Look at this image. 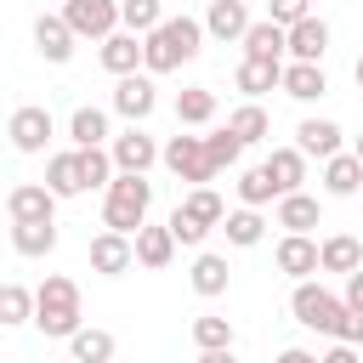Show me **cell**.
I'll list each match as a JSON object with an SVG mask.
<instances>
[{"instance_id":"1","label":"cell","mask_w":363,"mask_h":363,"mask_svg":"<svg viewBox=\"0 0 363 363\" xmlns=\"http://www.w3.org/2000/svg\"><path fill=\"white\" fill-rule=\"evenodd\" d=\"M204 51V23L199 17H164L147 40H142V74H176L182 62H193Z\"/></svg>"},{"instance_id":"2","label":"cell","mask_w":363,"mask_h":363,"mask_svg":"<svg viewBox=\"0 0 363 363\" xmlns=\"http://www.w3.org/2000/svg\"><path fill=\"white\" fill-rule=\"evenodd\" d=\"M34 329L45 340H74L85 329V306H79V284L62 272H45V284L34 289Z\"/></svg>"},{"instance_id":"3","label":"cell","mask_w":363,"mask_h":363,"mask_svg":"<svg viewBox=\"0 0 363 363\" xmlns=\"http://www.w3.org/2000/svg\"><path fill=\"white\" fill-rule=\"evenodd\" d=\"M147 210H153V182L147 176H113L108 182V193H102V227L108 233L136 238L147 227Z\"/></svg>"},{"instance_id":"4","label":"cell","mask_w":363,"mask_h":363,"mask_svg":"<svg viewBox=\"0 0 363 363\" xmlns=\"http://www.w3.org/2000/svg\"><path fill=\"white\" fill-rule=\"evenodd\" d=\"M289 312H295L301 329H318V335L335 340V329H340V318H346V301H340L335 289H323L318 278H306V284L289 289Z\"/></svg>"},{"instance_id":"5","label":"cell","mask_w":363,"mask_h":363,"mask_svg":"<svg viewBox=\"0 0 363 363\" xmlns=\"http://www.w3.org/2000/svg\"><path fill=\"white\" fill-rule=\"evenodd\" d=\"M159 164L176 176V182H193V187H210L221 170L210 164V147H204V136H170L164 142V153H159Z\"/></svg>"},{"instance_id":"6","label":"cell","mask_w":363,"mask_h":363,"mask_svg":"<svg viewBox=\"0 0 363 363\" xmlns=\"http://www.w3.org/2000/svg\"><path fill=\"white\" fill-rule=\"evenodd\" d=\"M62 23L74 28V40H108L119 34V0H62Z\"/></svg>"},{"instance_id":"7","label":"cell","mask_w":363,"mask_h":363,"mask_svg":"<svg viewBox=\"0 0 363 363\" xmlns=\"http://www.w3.org/2000/svg\"><path fill=\"white\" fill-rule=\"evenodd\" d=\"M6 136H11V147H17V153H45V147H51V136H57V119H51V108H45V102H23V108L6 119Z\"/></svg>"},{"instance_id":"8","label":"cell","mask_w":363,"mask_h":363,"mask_svg":"<svg viewBox=\"0 0 363 363\" xmlns=\"http://www.w3.org/2000/svg\"><path fill=\"white\" fill-rule=\"evenodd\" d=\"M108 153H113V170H119V176H147V170L159 164V153H164V147H159L142 125H125V130L108 142Z\"/></svg>"},{"instance_id":"9","label":"cell","mask_w":363,"mask_h":363,"mask_svg":"<svg viewBox=\"0 0 363 363\" xmlns=\"http://www.w3.org/2000/svg\"><path fill=\"white\" fill-rule=\"evenodd\" d=\"M153 108H159L153 74H125V79H113V113H119L125 125H142Z\"/></svg>"},{"instance_id":"10","label":"cell","mask_w":363,"mask_h":363,"mask_svg":"<svg viewBox=\"0 0 363 363\" xmlns=\"http://www.w3.org/2000/svg\"><path fill=\"white\" fill-rule=\"evenodd\" d=\"M6 216L11 221H57V193L45 182H17L6 193Z\"/></svg>"},{"instance_id":"11","label":"cell","mask_w":363,"mask_h":363,"mask_svg":"<svg viewBox=\"0 0 363 363\" xmlns=\"http://www.w3.org/2000/svg\"><path fill=\"white\" fill-rule=\"evenodd\" d=\"M130 267H136V244H130L125 233H108V227H102V233L91 238V272H102V278H125Z\"/></svg>"},{"instance_id":"12","label":"cell","mask_w":363,"mask_h":363,"mask_svg":"<svg viewBox=\"0 0 363 363\" xmlns=\"http://www.w3.org/2000/svg\"><path fill=\"white\" fill-rule=\"evenodd\" d=\"M272 261H278V272H284V278L306 284V278L318 272V238H312V233H284V238H278V250H272Z\"/></svg>"},{"instance_id":"13","label":"cell","mask_w":363,"mask_h":363,"mask_svg":"<svg viewBox=\"0 0 363 363\" xmlns=\"http://www.w3.org/2000/svg\"><path fill=\"white\" fill-rule=\"evenodd\" d=\"M74 45H79V40H74V28L62 23V11H40V17H34V51H40L45 62H68Z\"/></svg>"},{"instance_id":"14","label":"cell","mask_w":363,"mask_h":363,"mask_svg":"<svg viewBox=\"0 0 363 363\" xmlns=\"http://www.w3.org/2000/svg\"><path fill=\"white\" fill-rule=\"evenodd\" d=\"M340 136H346V130H340L335 119H312V113H306V119L295 125V147H301L306 159H335V153H346Z\"/></svg>"},{"instance_id":"15","label":"cell","mask_w":363,"mask_h":363,"mask_svg":"<svg viewBox=\"0 0 363 363\" xmlns=\"http://www.w3.org/2000/svg\"><path fill=\"white\" fill-rule=\"evenodd\" d=\"M238 45H244V57H255V62H289V34H284L272 17H255Z\"/></svg>"},{"instance_id":"16","label":"cell","mask_w":363,"mask_h":363,"mask_svg":"<svg viewBox=\"0 0 363 363\" xmlns=\"http://www.w3.org/2000/svg\"><path fill=\"white\" fill-rule=\"evenodd\" d=\"M250 23H255V17H250L244 0H210V11H204V34L221 40V45H227V40H244Z\"/></svg>"},{"instance_id":"17","label":"cell","mask_w":363,"mask_h":363,"mask_svg":"<svg viewBox=\"0 0 363 363\" xmlns=\"http://www.w3.org/2000/svg\"><path fill=\"white\" fill-rule=\"evenodd\" d=\"M102 68L113 74V79H125V74H142V34H130V28H119V34H108L102 40Z\"/></svg>"},{"instance_id":"18","label":"cell","mask_w":363,"mask_h":363,"mask_svg":"<svg viewBox=\"0 0 363 363\" xmlns=\"http://www.w3.org/2000/svg\"><path fill=\"white\" fill-rule=\"evenodd\" d=\"M284 233H312V227H323V204H318V193H284L278 199V216H272Z\"/></svg>"},{"instance_id":"19","label":"cell","mask_w":363,"mask_h":363,"mask_svg":"<svg viewBox=\"0 0 363 363\" xmlns=\"http://www.w3.org/2000/svg\"><path fill=\"white\" fill-rule=\"evenodd\" d=\"M130 244H136V267H147V272H164V267L176 261V250H182L176 233H170V227H153V221H147Z\"/></svg>"},{"instance_id":"20","label":"cell","mask_w":363,"mask_h":363,"mask_svg":"<svg viewBox=\"0 0 363 363\" xmlns=\"http://www.w3.org/2000/svg\"><path fill=\"white\" fill-rule=\"evenodd\" d=\"M278 91H284V96H295V102H318V96L329 91V74H323V62H284Z\"/></svg>"},{"instance_id":"21","label":"cell","mask_w":363,"mask_h":363,"mask_svg":"<svg viewBox=\"0 0 363 363\" xmlns=\"http://www.w3.org/2000/svg\"><path fill=\"white\" fill-rule=\"evenodd\" d=\"M68 142L74 147H108L113 142V125H108V108H74L68 113Z\"/></svg>"},{"instance_id":"22","label":"cell","mask_w":363,"mask_h":363,"mask_svg":"<svg viewBox=\"0 0 363 363\" xmlns=\"http://www.w3.org/2000/svg\"><path fill=\"white\" fill-rule=\"evenodd\" d=\"M261 170L272 176V187H278V199H284V193H301V182H306V153H301L295 142H289V147H272Z\"/></svg>"},{"instance_id":"23","label":"cell","mask_w":363,"mask_h":363,"mask_svg":"<svg viewBox=\"0 0 363 363\" xmlns=\"http://www.w3.org/2000/svg\"><path fill=\"white\" fill-rule=\"evenodd\" d=\"M363 267V244L352 238V233H329L323 244H318V272H340V278H352Z\"/></svg>"},{"instance_id":"24","label":"cell","mask_w":363,"mask_h":363,"mask_svg":"<svg viewBox=\"0 0 363 363\" xmlns=\"http://www.w3.org/2000/svg\"><path fill=\"white\" fill-rule=\"evenodd\" d=\"M323 51H329V23L312 11L306 23L289 28V62H323Z\"/></svg>"},{"instance_id":"25","label":"cell","mask_w":363,"mask_h":363,"mask_svg":"<svg viewBox=\"0 0 363 363\" xmlns=\"http://www.w3.org/2000/svg\"><path fill=\"white\" fill-rule=\"evenodd\" d=\"M45 187H51L57 199H79V193H85V176H79V147H62V153H51V159H45Z\"/></svg>"},{"instance_id":"26","label":"cell","mask_w":363,"mask_h":363,"mask_svg":"<svg viewBox=\"0 0 363 363\" xmlns=\"http://www.w3.org/2000/svg\"><path fill=\"white\" fill-rule=\"evenodd\" d=\"M187 284H193L204 301L227 295V284H233V272H227V255H216V250H199V255H193V272H187Z\"/></svg>"},{"instance_id":"27","label":"cell","mask_w":363,"mask_h":363,"mask_svg":"<svg viewBox=\"0 0 363 363\" xmlns=\"http://www.w3.org/2000/svg\"><path fill=\"white\" fill-rule=\"evenodd\" d=\"M323 193H329V199H352V193H363V164H357L352 147L335 153V159H323Z\"/></svg>"},{"instance_id":"28","label":"cell","mask_w":363,"mask_h":363,"mask_svg":"<svg viewBox=\"0 0 363 363\" xmlns=\"http://www.w3.org/2000/svg\"><path fill=\"white\" fill-rule=\"evenodd\" d=\"M176 210H182L187 221H199L204 233H216V227L227 221V204H221V193H216V187H187Z\"/></svg>"},{"instance_id":"29","label":"cell","mask_w":363,"mask_h":363,"mask_svg":"<svg viewBox=\"0 0 363 363\" xmlns=\"http://www.w3.org/2000/svg\"><path fill=\"white\" fill-rule=\"evenodd\" d=\"M278 79H284V62H255V57H244L238 68H233V85L255 102V96H267V91H278Z\"/></svg>"},{"instance_id":"30","label":"cell","mask_w":363,"mask_h":363,"mask_svg":"<svg viewBox=\"0 0 363 363\" xmlns=\"http://www.w3.org/2000/svg\"><path fill=\"white\" fill-rule=\"evenodd\" d=\"M11 250L28 255V261L51 255L57 250V221H11Z\"/></svg>"},{"instance_id":"31","label":"cell","mask_w":363,"mask_h":363,"mask_svg":"<svg viewBox=\"0 0 363 363\" xmlns=\"http://www.w3.org/2000/svg\"><path fill=\"white\" fill-rule=\"evenodd\" d=\"M210 119H216V91H210V85H187V91H176V125L199 130V125H210Z\"/></svg>"},{"instance_id":"32","label":"cell","mask_w":363,"mask_h":363,"mask_svg":"<svg viewBox=\"0 0 363 363\" xmlns=\"http://www.w3.org/2000/svg\"><path fill=\"white\" fill-rule=\"evenodd\" d=\"M221 233H227V244H238V250H255L261 238H267V216L261 210H227V221H221Z\"/></svg>"},{"instance_id":"33","label":"cell","mask_w":363,"mask_h":363,"mask_svg":"<svg viewBox=\"0 0 363 363\" xmlns=\"http://www.w3.org/2000/svg\"><path fill=\"white\" fill-rule=\"evenodd\" d=\"M227 130L250 147V142H267V130H272V119H267V108L261 102H238L233 113H227Z\"/></svg>"},{"instance_id":"34","label":"cell","mask_w":363,"mask_h":363,"mask_svg":"<svg viewBox=\"0 0 363 363\" xmlns=\"http://www.w3.org/2000/svg\"><path fill=\"white\" fill-rule=\"evenodd\" d=\"M193 346H199V352H233V318L199 312V318H193Z\"/></svg>"},{"instance_id":"35","label":"cell","mask_w":363,"mask_h":363,"mask_svg":"<svg viewBox=\"0 0 363 363\" xmlns=\"http://www.w3.org/2000/svg\"><path fill=\"white\" fill-rule=\"evenodd\" d=\"M68 352H74V363H113V352H119V340L108 335V329H79L74 340H68Z\"/></svg>"},{"instance_id":"36","label":"cell","mask_w":363,"mask_h":363,"mask_svg":"<svg viewBox=\"0 0 363 363\" xmlns=\"http://www.w3.org/2000/svg\"><path fill=\"white\" fill-rule=\"evenodd\" d=\"M164 23V0H119V28H130V34H153Z\"/></svg>"},{"instance_id":"37","label":"cell","mask_w":363,"mask_h":363,"mask_svg":"<svg viewBox=\"0 0 363 363\" xmlns=\"http://www.w3.org/2000/svg\"><path fill=\"white\" fill-rule=\"evenodd\" d=\"M17 323H34V289L0 284V329H17Z\"/></svg>"},{"instance_id":"38","label":"cell","mask_w":363,"mask_h":363,"mask_svg":"<svg viewBox=\"0 0 363 363\" xmlns=\"http://www.w3.org/2000/svg\"><path fill=\"white\" fill-rule=\"evenodd\" d=\"M79 176H85V193H91V187L108 193V182L119 176V170H113V153H108V147H79Z\"/></svg>"},{"instance_id":"39","label":"cell","mask_w":363,"mask_h":363,"mask_svg":"<svg viewBox=\"0 0 363 363\" xmlns=\"http://www.w3.org/2000/svg\"><path fill=\"white\" fill-rule=\"evenodd\" d=\"M272 199H278V187H272V176H267L261 164L238 176V204H244V210H261V204H272Z\"/></svg>"},{"instance_id":"40","label":"cell","mask_w":363,"mask_h":363,"mask_svg":"<svg viewBox=\"0 0 363 363\" xmlns=\"http://www.w3.org/2000/svg\"><path fill=\"white\" fill-rule=\"evenodd\" d=\"M204 147H210V164H216V170H233V164H238V153H244V142H238L227 125H221V130H210V136H204Z\"/></svg>"},{"instance_id":"41","label":"cell","mask_w":363,"mask_h":363,"mask_svg":"<svg viewBox=\"0 0 363 363\" xmlns=\"http://www.w3.org/2000/svg\"><path fill=\"white\" fill-rule=\"evenodd\" d=\"M267 17L289 34L295 23H306V17H312V0H267Z\"/></svg>"},{"instance_id":"42","label":"cell","mask_w":363,"mask_h":363,"mask_svg":"<svg viewBox=\"0 0 363 363\" xmlns=\"http://www.w3.org/2000/svg\"><path fill=\"white\" fill-rule=\"evenodd\" d=\"M164 227L176 233V244H182V250H204V238H210V233H204L199 221H187L182 210H170V221H164Z\"/></svg>"},{"instance_id":"43","label":"cell","mask_w":363,"mask_h":363,"mask_svg":"<svg viewBox=\"0 0 363 363\" xmlns=\"http://www.w3.org/2000/svg\"><path fill=\"white\" fill-rule=\"evenodd\" d=\"M335 340H346V346H363V312H346V318H340V329H335Z\"/></svg>"},{"instance_id":"44","label":"cell","mask_w":363,"mask_h":363,"mask_svg":"<svg viewBox=\"0 0 363 363\" xmlns=\"http://www.w3.org/2000/svg\"><path fill=\"white\" fill-rule=\"evenodd\" d=\"M340 301H346V312H363V267L346 278V289H340Z\"/></svg>"},{"instance_id":"45","label":"cell","mask_w":363,"mask_h":363,"mask_svg":"<svg viewBox=\"0 0 363 363\" xmlns=\"http://www.w3.org/2000/svg\"><path fill=\"white\" fill-rule=\"evenodd\" d=\"M318 363H363V357H357V346H346V340H335V346H329V352H323Z\"/></svg>"},{"instance_id":"46","label":"cell","mask_w":363,"mask_h":363,"mask_svg":"<svg viewBox=\"0 0 363 363\" xmlns=\"http://www.w3.org/2000/svg\"><path fill=\"white\" fill-rule=\"evenodd\" d=\"M278 363H318V352H306V346H284Z\"/></svg>"},{"instance_id":"47","label":"cell","mask_w":363,"mask_h":363,"mask_svg":"<svg viewBox=\"0 0 363 363\" xmlns=\"http://www.w3.org/2000/svg\"><path fill=\"white\" fill-rule=\"evenodd\" d=\"M199 363H238L233 352H199Z\"/></svg>"},{"instance_id":"48","label":"cell","mask_w":363,"mask_h":363,"mask_svg":"<svg viewBox=\"0 0 363 363\" xmlns=\"http://www.w3.org/2000/svg\"><path fill=\"white\" fill-rule=\"evenodd\" d=\"M352 153H357V164H363V136H357V142H352Z\"/></svg>"},{"instance_id":"49","label":"cell","mask_w":363,"mask_h":363,"mask_svg":"<svg viewBox=\"0 0 363 363\" xmlns=\"http://www.w3.org/2000/svg\"><path fill=\"white\" fill-rule=\"evenodd\" d=\"M352 74H357V85H363V57H357V68H352Z\"/></svg>"},{"instance_id":"50","label":"cell","mask_w":363,"mask_h":363,"mask_svg":"<svg viewBox=\"0 0 363 363\" xmlns=\"http://www.w3.org/2000/svg\"><path fill=\"white\" fill-rule=\"evenodd\" d=\"M244 6H255V0H244Z\"/></svg>"}]
</instances>
